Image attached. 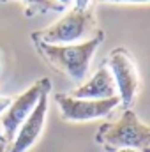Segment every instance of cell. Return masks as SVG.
I'll return each instance as SVG.
<instances>
[{
	"mask_svg": "<svg viewBox=\"0 0 150 152\" xmlns=\"http://www.w3.org/2000/svg\"><path fill=\"white\" fill-rule=\"evenodd\" d=\"M103 37V32H97L94 37L76 44H46L37 41V48L50 64L66 73L71 80L81 81L90 69V62Z\"/></svg>",
	"mask_w": 150,
	"mask_h": 152,
	"instance_id": "cell-1",
	"label": "cell"
},
{
	"mask_svg": "<svg viewBox=\"0 0 150 152\" xmlns=\"http://www.w3.org/2000/svg\"><path fill=\"white\" fill-rule=\"evenodd\" d=\"M48 92H44L39 99L37 106L34 108V112L27 117V120L21 124V127L18 129L16 136L12 138V142L9 143V147L5 152H27L41 136L42 129H44V122H46V113H48Z\"/></svg>",
	"mask_w": 150,
	"mask_h": 152,
	"instance_id": "cell-7",
	"label": "cell"
},
{
	"mask_svg": "<svg viewBox=\"0 0 150 152\" xmlns=\"http://www.w3.org/2000/svg\"><path fill=\"white\" fill-rule=\"evenodd\" d=\"M120 152H134V151H120Z\"/></svg>",
	"mask_w": 150,
	"mask_h": 152,
	"instance_id": "cell-16",
	"label": "cell"
},
{
	"mask_svg": "<svg viewBox=\"0 0 150 152\" xmlns=\"http://www.w3.org/2000/svg\"><path fill=\"white\" fill-rule=\"evenodd\" d=\"M71 96L79 97V99H111V97H118L113 76L108 67H99L85 83L76 87Z\"/></svg>",
	"mask_w": 150,
	"mask_h": 152,
	"instance_id": "cell-8",
	"label": "cell"
},
{
	"mask_svg": "<svg viewBox=\"0 0 150 152\" xmlns=\"http://www.w3.org/2000/svg\"><path fill=\"white\" fill-rule=\"evenodd\" d=\"M90 0H74V9L76 11H88Z\"/></svg>",
	"mask_w": 150,
	"mask_h": 152,
	"instance_id": "cell-11",
	"label": "cell"
},
{
	"mask_svg": "<svg viewBox=\"0 0 150 152\" xmlns=\"http://www.w3.org/2000/svg\"><path fill=\"white\" fill-rule=\"evenodd\" d=\"M111 4H150V0H106Z\"/></svg>",
	"mask_w": 150,
	"mask_h": 152,
	"instance_id": "cell-12",
	"label": "cell"
},
{
	"mask_svg": "<svg viewBox=\"0 0 150 152\" xmlns=\"http://www.w3.org/2000/svg\"><path fill=\"white\" fill-rule=\"evenodd\" d=\"M0 142H5V138H4V133H2V126H0Z\"/></svg>",
	"mask_w": 150,
	"mask_h": 152,
	"instance_id": "cell-15",
	"label": "cell"
},
{
	"mask_svg": "<svg viewBox=\"0 0 150 152\" xmlns=\"http://www.w3.org/2000/svg\"><path fill=\"white\" fill-rule=\"evenodd\" d=\"M97 142L110 152L140 151L150 152V126L143 124L138 115L127 108L118 120L101 127Z\"/></svg>",
	"mask_w": 150,
	"mask_h": 152,
	"instance_id": "cell-2",
	"label": "cell"
},
{
	"mask_svg": "<svg viewBox=\"0 0 150 152\" xmlns=\"http://www.w3.org/2000/svg\"><path fill=\"white\" fill-rule=\"evenodd\" d=\"M55 2H58L62 7H67V5H71V2H73V0H55Z\"/></svg>",
	"mask_w": 150,
	"mask_h": 152,
	"instance_id": "cell-13",
	"label": "cell"
},
{
	"mask_svg": "<svg viewBox=\"0 0 150 152\" xmlns=\"http://www.w3.org/2000/svg\"><path fill=\"white\" fill-rule=\"evenodd\" d=\"M23 2L30 7H39V9H64L55 0H23Z\"/></svg>",
	"mask_w": 150,
	"mask_h": 152,
	"instance_id": "cell-9",
	"label": "cell"
},
{
	"mask_svg": "<svg viewBox=\"0 0 150 152\" xmlns=\"http://www.w3.org/2000/svg\"><path fill=\"white\" fill-rule=\"evenodd\" d=\"M0 143H2V142H0Z\"/></svg>",
	"mask_w": 150,
	"mask_h": 152,
	"instance_id": "cell-17",
	"label": "cell"
},
{
	"mask_svg": "<svg viewBox=\"0 0 150 152\" xmlns=\"http://www.w3.org/2000/svg\"><path fill=\"white\" fill-rule=\"evenodd\" d=\"M0 152H5V142L0 143Z\"/></svg>",
	"mask_w": 150,
	"mask_h": 152,
	"instance_id": "cell-14",
	"label": "cell"
},
{
	"mask_svg": "<svg viewBox=\"0 0 150 152\" xmlns=\"http://www.w3.org/2000/svg\"><path fill=\"white\" fill-rule=\"evenodd\" d=\"M110 73L113 76L115 87H117V94L120 103L129 108L134 101V96L138 92L140 87V78L136 73V67L129 57V53L125 50H115L108 57V66Z\"/></svg>",
	"mask_w": 150,
	"mask_h": 152,
	"instance_id": "cell-6",
	"label": "cell"
},
{
	"mask_svg": "<svg viewBox=\"0 0 150 152\" xmlns=\"http://www.w3.org/2000/svg\"><path fill=\"white\" fill-rule=\"evenodd\" d=\"M51 90V80L50 78H42L36 81L32 87H28L25 92H21L20 96H16L14 99H11L9 108L2 113L0 117V126H2V133L7 143L12 142V138L16 136L18 129L21 127V124L27 120V117L34 112V108L37 106L39 99L44 92Z\"/></svg>",
	"mask_w": 150,
	"mask_h": 152,
	"instance_id": "cell-4",
	"label": "cell"
},
{
	"mask_svg": "<svg viewBox=\"0 0 150 152\" xmlns=\"http://www.w3.org/2000/svg\"><path fill=\"white\" fill-rule=\"evenodd\" d=\"M55 101L60 106L62 118L69 122H88L110 115L120 104L118 97L111 99H79L71 94H57Z\"/></svg>",
	"mask_w": 150,
	"mask_h": 152,
	"instance_id": "cell-5",
	"label": "cell"
},
{
	"mask_svg": "<svg viewBox=\"0 0 150 152\" xmlns=\"http://www.w3.org/2000/svg\"><path fill=\"white\" fill-rule=\"evenodd\" d=\"M94 18L88 11H69L66 16L37 32L34 39L46 44H76L94 34Z\"/></svg>",
	"mask_w": 150,
	"mask_h": 152,
	"instance_id": "cell-3",
	"label": "cell"
},
{
	"mask_svg": "<svg viewBox=\"0 0 150 152\" xmlns=\"http://www.w3.org/2000/svg\"><path fill=\"white\" fill-rule=\"evenodd\" d=\"M9 104H11V97H7V96H0V117H2V113L9 108Z\"/></svg>",
	"mask_w": 150,
	"mask_h": 152,
	"instance_id": "cell-10",
	"label": "cell"
}]
</instances>
